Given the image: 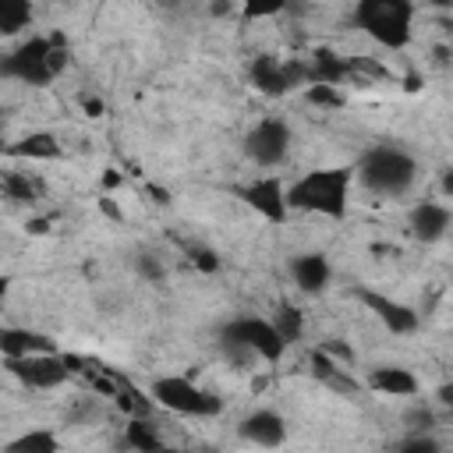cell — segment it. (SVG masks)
<instances>
[{
  "label": "cell",
  "instance_id": "obj_28",
  "mask_svg": "<svg viewBox=\"0 0 453 453\" xmlns=\"http://www.w3.org/2000/svg\"><path fill=\"white\" fill-rule=\"evenodd\" d=\"M322 350H326V354H329L333 361H340L343 368H347V365L354 361V350H350L347 343H336V340H329V343H322Z\"/></svg>",
  "mask_w": 453,
  "mask_h": 453
},
{
  "label": "cell",
  "instance_id": "obj_26",
  "mask_svg": "<svg viewBox=\"0 0 453 453\" xmlns=\"http://www.w3.org/2000/svg\"><path fill=\"white\" fill-rule=\"evenodd\" d=\"M308 103L311 106H322V110H340L343 106V92L340 85H308Z\"/></svg>",
  "mask_w": 453,
  "mask_h": 453
},
{
  "label": "cell",
  "instance_id": "obj_22",
  "mask_svg": "<svg viewBox=\"0 0 453 453\" xmlns=\"http://www.w3.org/2000/svg\"><path fill=\"white\" fill-rule=\"evenodd\" d=\"M269 322H273V329L280 333V340H283L287 347H290V343H297V340H301V333H304V311H301L297 304H290V301H280Z\"/></svg>",
  "mask_w": 453,
  "mask_h": 453
},
{
  "label": "cell",
  "instance_id": "obj_30",
  "mask_svg": "<svg viewBox=\"0 0 453 453\" xmlns=\"http://www.w3.org/2000/svg\"><path fill=\"white\" fill-rule=\"evenodd\" d=\"M99 209H103V216H106V219H113V223H124V212H120V205L110 198V191L99 198Z\"/></svg>",
  "mask_w": 453,
  "mask_h": 453
},
{
  "label": "cell",
  "instance_id": "obj_15",
  "mask_svg": "<svg viewBox=\"0 0 453 453\" xmlns=\"http://www.w3.org/2000/svg\"><path fill=\"white\" fill-rule=\"evenodd\" d=\"M4 156L7 159H28V163H53V159H64V145L53 131H28V134L14 138Z\"/></svg>",
  "mask_w": 453,
  "mask_h": 453
},
{
  "label": "cell",
  "instance_id": "obj_17",
  "mask_svg": "<svg viewBox=\"0 0 453 453\" xmlns=\"http://www.w3.org/2000/svg\"><path fill=\"white\" fill-rule=\"evenodd\" d=\"M365 382H368V389H375L382 396H414L421 389L418 375L411 368H403V365H379V368L368 372Z\"/></svg>",
  "mask_w": 453,
  "mask_h": 453
},
{
  "label": "cell",
  "instance_id": "obj_25",
  "mask_svg": "<svg viewBox=\"0 0 453 453\" xmlns=\"http://www.w3.org/2000/svg\"><path fill=\"white\" fill-rule=\"evenodd\" d=\"M237 4L248 21H262V18H276L280 11H287L290 0H237Z\"/></svg>",
  "mask_w": 453,
  "mask_h": 453
},
{
  "label": "cell",
  "instance_id": "obj_34",
  "mask_svg": "<svg viewBox=\"0 0 453 453\" xmlns=\"http://www.w3.org/2000/svg\"><path fill=\"white\" fill-rule=\"evenodd\" d=\"M7 145H11V138H7V127H4V120H0V156L7 152Z\"/></svg>",
  "mask_w": 453,
  "mask_h": 453
},
{
  "label": "cell",
  "instance_id": "obj_16",
  "mask_svg": "<svg viewBox=\"0 0 453 453\" xmlns=\"http://www.w3.org/2000/svg\"><path fill=\"white\" fill-rule=\"evenodd\" d=\"M301 67H304V85H340V81H347V57H340L336 50H329V46H319V50H311V57L308 60H301Z\"/></svg>",
  "mask_w": 453,
  "mask_h": 453
},
{
  "label": "cell",
  "instance_id": "obj_33",
  "mask_svg": "<svg viewBox=\"0 0 453 453\" xmlns=\"http://www.w3.org/2000/svg\"><path fill=\"white\" fill-rule=\"evenodd\" d=\"M25 230H28V234H46V230H50V223L35 216V219H28V223H25Z\"/></svg>",
  "mask_w": 453,
  "mask_h": 453
},
{
  "label": "cell",
  "instance_id": "obj_6",
  "mask_svg": "<svg viewBox=\"0 0 453 453\" xmlns=\"http://www.w3.org/2000/svg\"><path fill=\"white\" fill-rule=\"evenodd\" d=\"M149 396H152L156 407H163L170 414H180V418H216L223 411V400L212 389L191 382L188 375H159V379H152Z\"/></svg>",
  "mask_w": 453,
  "mask_h": 453
},
{
  "label": "cell",
  "instance_id": "obj_35",
  "mask_svg": "<svg viewBox=\"0 0 453 453\" xmlns=\"http://www.w3.org/2000/svg\"><path fill=\"white\" fill-rule=\"evenodd\" d=\"M7 290H11V280L0 276V308H4V301H7Z\"/></svg>",
  "mask_w": 453,
  "mask_h": 453
},
{
  "label": "cell",
  "instance_id": "obj_10",
  "mask_svg": "<svg viewBox=\"0 0 453 453\" xmlns=\"http://www.w3.org/2000/svg\"><path fill=\"white\" fill-rule=\"evenodd\" d=\"M237 195L244 198L248 209H255V212H258L265 223H273V226L287 223V216H290V205H287V184H283L276 173H262V177L248 180Z\"/></svg>",
  "mask_w": 453,
  "mask_h": 453
},
{
  "label": "cell",
  "instance_id": "obj_21",
  "mask_svg": "<svg viewBox=\"0 0 453 453\" xmlns=\"http://www.w3.org/2000/svg\"><path fill=\"white\" fill-rule=\"evenodd\" d=\"M32 0H0V39L21 35L25 28H32Z\"/></svg>",
  "mask_w": 453,
  "mask_h": 453
},
{
  "label": "cell",
  "instance_id": "obj_36",
  "mask_svg": "<svg viewBox=\"0 0 453 453\" xmlns=\"http://www.w3.org/2000/svg\"><path fill=\"white\" fill-rule=\"evenodd\" d=\"M428 4L439 7V11H449V7H453V0H428Z\"/></svg>",
  "mask_w": 453,
  "mask_h": 453
},
{
  "label": "cell",
  "instance_id": "obj_18",
  "mask_svg": "<svg viewBox=\"0 0 453 453\" xmlns=\"http://www.w3.org/2000/svg\"><path fill=\"white\" fill-rule=\"evenodd\" d=\"M42 180L28 170H0V198L14 202V205H35L42 198Z\"/></svg>",
  "mask_w": 453,
  "mask_h": 453
},
{
  "label": "cell",
  "instance_id": "obj_23",
  "mask_svg": "<svg viewBox=\"0 0 453 453\" xmlns=\"http://www.w3.org/2000/svg\"><path fill=\"white\" fill-rule=\"evenodd\" d=\"M124 442H127L131 449H142V453H156V449H163V446H166V442H163V435L156 432L152 418H127Z\"/></svg>",
  "mask_w": 453,
  "mask_h": 453
},
{
  "label": "cell",
  "instance_id": "obj_3",
  "mask_svg": "<svg viewBox=\"0 0 453 453\" xmlns=\"http://www.w3.org/2000/svg\"><path fill=\"white\" fill-rule=\"evenodd\" d=\"M354 177L372 191V195H382V198H400L414 188L418 180V159L403 149V145H372L357 166H354Z\"/></svg>",
  "mask_w": 453,
  "mask_h": 453
},
{
  "label": "cell",
  "instance_id": "obj_4",
  "mask_svg": "<svg viewBox=\"0 0 453 453\" xmlns=\"http://www.w3.org/2000/svg\"><path fill=\"white\" fill-rule=\"evenodd\" d=\"M223 350L234 365L248 368L255 361H265V365H276L287 350V343L280 340V333L273 329L269 319L262 315H237L223 326Z\"/></svg>",
  "mask_w": 453,
  "mask_h": 453
},
{
  "label": "cell",
  "instance_id": "obj_7",
  "mask_svg": "<svg viewBox=\"0 0 453 453\" xmlns=\"http://www.w3.org/2000/svg\"><path fill=\"white\" fill-rule=\"evenodd\" d=\"M4 368L25 389H39V393L60 389V386H67L74 379L67 361H64V354H57V350H32V354H21V357H4Z\"/></svg>",
  "mask_w": 453,
  "mask_h": 453
},
{
  "label": "cell",
  "instance_id": "obj_14",
  "mask_svg": "<svg viewBox=\"0 0 453 453\" xmlns=\"http://www.w3.org/2000/svg\"><path fill=\"white\" fill-rule=\"evenodd\" d=\"M287 269H290V280L301 294H322L333 280V265L322 251H301V255L290 258Z\"/></svg>",
  "mask_w": 453,
  "mask_h": 453
},
{
  "label": "cell",
  "instance_id": "obj_13",
  "mask_svg": "<svg viewBox=\"0 0 453 453\" xmlns=\"http://www.w3.org/2000/svg\"><path fill=\"white\" fill-rule=\"evenodd\" d=\"M357 297L365 301V308H368V311H375V315H379V322H382L389 333L403 336V333H414V329H418V311H414L411 304L393 301V297L375 294V290H357Z\"/></svg>",
  "mask_w": 453,
  "mask_h": 453
},
{
  "label": "cell",
  "instance_id": "obj_5",
  "mask_svg": "<svg viewBox=\"0 0 453 453\" xmlns=\"http://www.w3.org/2000/svg\"><path fill=\"white\" fill-rule=\"evenodd\" d=\"M354 25L382 50H403L414 35V0H357Z\"/></svg>",
  "mask_w": 453,
  "mask_h": 453
},
{
  "label": "cell",
  "instance_id": "obj_19",
  "mask_svg": "<svg viewBox=\"0 0 453 453\" xmlns=\"http://www.w3.org/2000/svg\"><path fill=\"white\" fill-rule=\"evenodd\" d=\"M32 350H53V340L35 329H25V326H0V354L4 357H21Z\"/></svg>",
  "mask_w": 453,
  "mask_h": 453
},
{
  "label": "cell",
  "instance_id": "obj_29",
  "mask_svg": "<svg viewBox=\"0 0 453 453\" xmlns=\"http://www.w3.org/2000/svg\"><path fill=\"white\" fill-rule=\"evenodd\" d=\"M400 449H407V453H435V449H439V442H435V439H428V435H414V439L400 442Z\"/></svg>",
  "mask_w": 453,
  "mask_h": 453
},
{
  "label": "cell",
  "instance_id": "obj_31",
  "mask_svg": "<svg viewBox=\"0 0 453 453\" xmlns=\"http://www.w3.org/2000/svg\"><path fill=\"white\" fill-rule=\"evenodd\" d=\"M78 103H81V110H85L88 117H103V103H99L96 96H85V92H81V99H78Z\"/></svg>",
  "mask_w": 453,
  "mask_h": 453
},
{
  "label": "cell",
  "instance_id": "obj_11",
  "mask_svg": "<svg viewBox=\"0 0 453 453\" xmlns=\"http://www.w3.org/2000/svg\"><path fill=\"white\" fill-rule=\"evenodd\" d=\"M237 435H241L244 442H251V446L276 449V446H283V439H287V421H283V414H276V411H269V407H258V411H251V414L241 418Z\"/></svg>",
  "mask_w": 453,
  "mask_h": 453
},
{
  "label": "cell",
  "instance_id": "obj_20",
  "mask_svg": "<svg viewBox=\"0 0 453 453\" xmlns=\"http://www.w3.org/2000/svg\"><path fill=\"white\" fill-rule=\"evenodd\" d=\"M110 400H113V407H117V411H124L127 418H149V414H152V407H156V403H152V396H149V393H142L138 386H131L124 375H117Z\"/></svg>",
  "mask_w": 453,
  "mask_h": 453
},
{
  "label": "cell",
  "instance_id": "obj_24",
  "mask_svg": "<svg viewBox=\"0 0 453 453\" xmlns=\"http://www.w3.org/2000/svg\"><path fill=\"white\" fill-rule=\"evenodd\" d=\"M7 449H11V453H57V449H60V439H57V432H50V428H32V432L11 439Z\"/></svg>",
  "mask_w": 453,
  "mask_h": 453
},
{
  "label": "cell",
  "instance_id": "obj_2",
  "mask_svg": "<svg viewBox=\"0 0 453 453\" xmlns=\"http://www.w3.org/2000/svg\"><path fill=\"white\" fill-rule=\"evenodd\" d=\"M350 184H354V166L308 170L294 184H287V205L290 212H315L326 219H343L350 205Z\"/></svg>",
  "mask_w": 453,
  "mask_h": 453
},
{
  "label": "cell",
  "instance_id": "obj_1",
  "mask_svg": "<svg viewBox=\"0 0 453 453\" xmlns=\"http://www.w3.org/2000/svg\"><path fill=\"white\" fill-rule=\"evenodd\" d=\"M71 67V46L60 32L53 35H28L25 42H18L11 53L0 57V78L42 88L50 81H57L64 71Z\"/></svg>",
  "mask_w": 453,
  "mask_h": 453
},
{
  "label": "cell",
  "instance_id": "obj_8",
  "mask_svg": "<svg viewBox=\"0 0 453 453\" xmlns=\"http://www.w3.org/2000/svg\"><path fill=\"white\" fill-rule=\"evenodd\" d=\"M290 142H294V131L283 117H262L248 134H244V156L262 166V170H273V166H283L287 156H290Z\"/></svg>",
  "mask_w": 453,
  "mask_h": 453
},
{
  "label": "cell",
  "instance_id": "obj_9",
  "mask_svg": "<svg viewBox=\"0 0 453 453\" xmlns=\"http://www.w3.org/2000/svg\"><path fill=\"white\" fill-rule=\"evenodd\" d=\"M248 78H251L255 92L276 99V96H287L297 85H304V67H301V60H283L276 53H258L248 64Z\"/></svg>",
  "mask_w": 453,
  "mask_h": 453
},
{
  "label": "cell",
  "instance_id": "obj_12",
  "mask_svg": "<svg viewBox=\"0 0 453 453\" xmlns=\"http://www.w3.org/2000/svg\"><path fill=\"white\" fill-rule=\"evenodd\" d=\"M449 223H453L449 205H446V202H435V198L418 202V205L411 209V216H407L411 234H414L418 241H425V244L442 241V237H446V230H449Z\"/></svg>",
  "mask_w": 453,
  "mask_h": 453
},
{
  "label": "cell",
  "instance_id": "obj_32",
  "mask_svg": "<svg viewBox=\"0 0 453 453\" xmlns=\"http://www.w3.org/2000/svg\"><path fill=\"white\" fill-rule=\"evenodd\" d=\"M120 184H124V177H120L117 170H106V173H103V191H117Z\"/></svg>",
  "mask_w": 453,
  "mask_h": 453
},
{
  "label": "cell",
  "instance_id": "obj_27",
  "mask_svg": "<svg viewBox=\"0 0 453 453\" xmlns=\"http://www.w3.org/2000/svg\"><path fill=\"white\" fill-rule=\"evenodd\" d=\"M188 258L202 269V273H216L219 269V258H216V251H209V248H202V244H195V248H188Z\"/></svg>",
  "mask_w": 453,
  "mask_h": 453
}]
</instances>
